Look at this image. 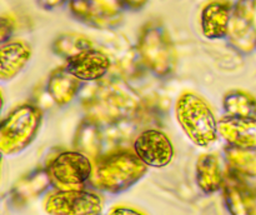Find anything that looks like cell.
<instances>
[{
  "label": "cell",
  "mask_w": 256,
  "mask_h": 215,
  "mask_svg": "<svg viewBox=\"0 0 256 215\" xmlns=\"http://www.w3.org/2000/svg\"><path fill=\"white\" fill-rule=\"evenodd\" d=\"M82 86V80L72 74L66 68H60L52 72L50 75L48 92H50L55 102L65 105L72 102L79 92Z\"/></svg>",
  "instance_id": "obj_15"
},
{
  "label": "cell",
  "mask_w": 256,
  "mask_h": 215,
  "mask_svg": "<svg viewBox=\"0 0 256 215\" xmlns=\"http://www.w3.org/2000/svg\"><path fill=\"white\" fill-rule=\"evenodd\" d=\"M135 154L148 166L162 168L170 164L174 156V146L166 134L160 130H146L134 142Z\"/></svg>",
  "instance_id": "obj_9"
},
{
  "label": "cell",
  "mask_w": 256,
  "mask_h": 215,
  "mask_svg": "<svg viewBox=\"0 0 256 215\" xmlns=\"http://www.w3.org/2000/svg\"><path fill=\"white\" fill-rule=\"evenodd\" d=\"M42 119V112L34 105L24 104L12 110L0 124L2 154H16L29 146L39 132Z\"/></svg>",
  "instance_id": "obj_4"
},
{
  "label": "cell",
  "mask_w": 256,
  "mask_h": 215,
  "mask_svg": "<svg viewBox=\"0 0 256 215\" xmlns=\"http://www.w3.org/2000/svg\"><path fill=\"white\" fill-rule=\"evenodd\" d=\"M44 208L46 212L56 215L99 214L102 209V199L82 189L59 190L49 195Z\"/></svg>",
  "instance_id": "obj_8"
},
{
  "label": "cell",
  "mask_w": 256,
  "mask_h": 215,
  "mask_svg": "<svg viewBox=\"0 0 256 215\" xmlns=\"http://www.w3.org/2000/svg\"><path fill=\"white\" fill-rule=\"evenodd\" d=\"M112 214H139V210H134V209H122V208H118V209L112 210Z\"/></svg>",
  "instance_id": "obj_24"
},
{
  "label": "cell",
  "mask_w": 256,
  "mask_h": 215,
  "mask_svg": "<svg viewBox=\"0 0 256 215\" xmlns=\"http://www.w3.org/2000/svg\"><path fill=\"white\" fill-rule=\"evenodd\" d=\"M30 58L32 48L22 40L0 45V82H8L16 76L26 66Z\"/></svg>",
  "instance_id": "obj_13"
},
{
  "label": "cell",
  "mask_w": 256,
  "mask_h": 215,
  "mask_svg": "<svg viewBox=\"0 0 256 215\" xmlns=\"http://www.w3.org/2000/svg\"><path fill=\"white\" fill-rule=\"evenodd\" d=\"M92 166L89 156L82 152H64L49 162L48 179L59 190L82 189L90 182Z\"/></svg>",
  "instance_id": "obj_5"
},
{
  "label": "cell",
  "mask_w": 256,
  "mask_h": 215,
  "mask_svg": "<svg viewBox=\"0 0 256 215\" xmlns=\"http://www.w3.org/2000/svg\"><path fill=\"white\" fill-rule=\"evenodd\" d=\"M72 16L98 29H108L120 24L122 19V0H69Z\"/></svg>",
  "instance_id": "obj_6"
},
{
  "label": "cell",
  "mask_w": 256,
  "mask_h": 215,
  "mask_svg": "<svg viewBox=\"0 0 256 215\" xmlns=\"http://www.w3.org/2000/svg\"><path fill=\"white\" fill-rule=\"evenodd\" d=\"M148 0H122L124 9L138 10L146 4Z\"/></svg>",
  "instance_id": "obj_23"
},
{
  "label": "cell",
  "mask_w": 256,
  "mask_h": 215,
  "mask_svg": "<svg viewBox=\"0 0 256 215\" xmlns=\"http://www.w3.org/2000/svg\"><path fill=\"white\" fill-rule=\"evenodd\" d=\"M69 2V0H38V4L45 10H52L55 8L62 6L64 2Z\"/></svg>",
  "instance_id": "obj_22"
},
{
  "label": "cell",
  "mask_w": 256,
  "mask_h": 215,
  "mask_svg": "<svg viewBox=\"0 0 256 215\" xmlns=\"http://www.w3.org/2000/svg\"><path fill=\"white\" fill-rule=\"evenodd\" d=\"M130 95L124 94L120 89L106 88L100 90V95H98V100L100 102V110L104 112L105 118H118L122 116L125 110H130L134 108L132 98Z\"/></svg>",
  "instance_id": "obj_18"
},
{
  "label": "cell",
  "mask_w": 256,
  "mask_h": 215,
  "mask_svg": "<svg viewBox=\"0 0 256 215\" xmlns=\"http://www.w3.org/2000/svg\"><path fill=\"white\" fill-rule=\"evenodd\" d=\"M110 59L105 52L90 48L68 60L66 69L82 82H96L106 75Z\"/></svg>",
  "instance_id": "obj_10"
},
{
  "label": "cell",
  "mask_w": 256,
  "mask_h": 215,
  "mask_svg": "<svg viewBox=\"0 0 256 215\" xmlns=\"http://www.w3.org/2000/svg\"><path fill=\"white\" fill-rule=\"evenodd\" d=\"M228 179H224V196L228 209L232 214H250L254 208V198L246 185L242 182L239 175L230 172Z\"/></svg>",
  "instance_id": "obj_14"
},
{
  "label": "cell",
  "mask_w": 256,
  "mask_h": 215,
  "mask_svg": "<svg viewBox=\"0 0 256 215\" xmlns=\"http://www.w3.org/2000/svg\"><path fill=\"white\" fill-rule=\"evenodd\" d=\"M92 48V42L84 35L79 34H65L58 38L54 42V52L58 55H62L66 60L85 50Z\"/></svg>",
  "instance_id": "obj_20"
},
{
  "label": "cell",
  "mask_w": 256,
  "mask_h": 215,
  "mask_svg": "<svg viewBox=\"0 0 256 215\" xmlns=\"http://www.w3.org/2000/svg\"><path fill=\"white\" fill-rule=\"evenodd\" d=\"M196 182L205 194H212L222 186L224 176L219 159L214 154H204L198 159Z\"/></svg>",
  "instance_id": "obj_16"
},
{
  "label": "cell",
  "mask_w": 256,
  "mask_h": 215,
  "mask_svg": "<svg viewBox=\"0 0 256 215\" xmlns=\"http://www.w3.org/2000/svg\"><path fill=\"white\" fill-rule=\"evenodd\" d=\"M148 165L136 154L118 152L98 160L92 166L90 182L96 189L118 194L129 189L146 172Z\"/></svg>",
  "instance_id": "obj_1"
},
{
  "label": "cell",
  "mask_w": 256,
  "mask_h": 215,
  "mask_svg": "<svg viewBox=\"0 0 256 215\" xmlns=\"http://www.w3.org/2000/svg\"><path fill=\"white\" fill-rule=\"evenodd\" d=\"M138 52L142 64L156 76H168L176 66L174 44L166 29L156 20L142 28L138 42Z\"/></svg>",
  "instance_id": "obj_3"
},
{
  "label": "cell",
  "mask_w": 256,
  "mask_h": 215,
  "mask_svg": "<svg viewBox=\"0 0 256 215\" xmlns=\"http://www.w3.org/2000/svg\"><path fill=\"white\" fill-rule=\"evenodd\" d=\"M2 105H4V98H2V92H0V112H2Z\"/></svg>",
  "instance_id": "obj_25"
},
{
  "label": "cell",
  "mask_w": 256,
  "mask_h": 215,
  "mask_svg": "<svg viewBox=\"0 0 256 215\" xmlns=\"http://www.w3.org/2000/svg\"><path fill=\"white\" fill-rule=\"evenodd\" d=\"M14 32V22L10 18L0 16V45L8 42Z\"/></svg>",
  "instance_id": "obj_21"
},
{
  "label": "cell",
  "mask_w": 256,
  "mask_h": 215,
  "mask_svg": "<svg viewBox=\"0 0 256 215\" xmlns=\"http://www.w3.org/2000/svg\"><path fill=\"white\" fill-rule=\"evenodd\" d=\"M219 134L228 144L256 149V116H224L218 122Z\"/></svg>",
  "instance_id": "obj_11"
},
{
  "label": "cell",
  "mask_w": 256,
  "mask_h": 215,
  "mask_svg": "<svg viewBox=\"0 0 256 215\" xmlns=\"http://www.w3.org/2000/svg\"><path fill=\"white\" fill-rule=\"evenodd\" d=\"M228 39L232 48L250 52L256 46V0H239L232 6Z\"/></svg>",
  "instance_id": "obj_7"
},
{
  "label": "cell",
  "mask_w": 256,
  "mask_h": 215,
  "mask_svg": "<svg viewBox=\"0 0 256 215\" xmlns=\"http://www.w3.org/2000/svg\"><path fill=\"white\" fill-rule=\"evenodd\" d=\"M176 119L195 145L208 148L219 136L218 122L208 102L194 92H184L176 102Z\"/></svg>",
  "instance_id": "obj_2"
},
{
  "label": "cell",
  "mask_w": 256,
  "mask_h": 215,
  "mask_svg": "<svg viewBox=\"0 0 256 215\" xmlns=\"http://www.w3.org/2000/svg\"><path fill=\"white\" fill-rule=\"evenodd\" d=\"M225 114L229 116H256V99L242 90H232L224 96Z\"/></svg>",
  "instance_id": "obj_19"
},
{
  "label": "cell",
  "mask_w": 256,
  "mask_h": 215,
  "mask_svg": "<svg viewBox=\"0 0 256 215\" xmlns=\"http://www.w3.org/2000/svg\"><path fill=\"white\" fill-rule=\"evenodd\" d=\"M225 159L232 172L245 176L256 175V149L228 145L225 149Z\"/></svg>",
  "instance_id": "obj_17"
},
{
  "label": "cell",
  "mask_w": 256,
  "mask_h": 215,
  "mask_svg": "<svg viewBox=\"0 0 256 215\" xmlns=\"http://www.w3.org/2000/svg\"><path fill=\"white\" fill-rule=\"evenodd\" d=\"M2 152L0 150V172H2Z\"/></svg>",
  "instance_id": "obj_26"
},
{
  "label": "cell",
  "mask_w": 256,
  "mask_h": 215,
  "mask_svg": "<svg viewBox=\"0 0 256 215\" xmlns=\"http://www.w3.org/2000/svg\"><path fill=\"white\" fill-rule=\"evenodd\" d=\"M232 6L225 0H212L202 12V30L208 39L226 38Z\"/></svg>",
  "instance_id": "obj_12"
}]
</instances>
